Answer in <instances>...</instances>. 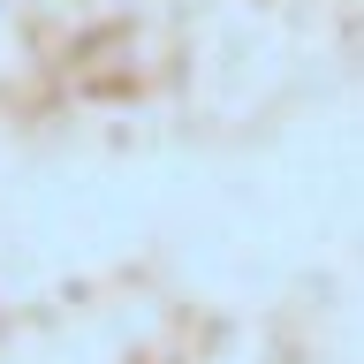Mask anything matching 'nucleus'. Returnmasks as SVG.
<instances>
[]
</instances>
